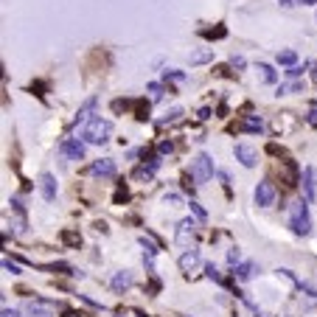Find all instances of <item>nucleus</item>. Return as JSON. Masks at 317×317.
Masks as SVG:
<instances>
[{
	"label": "nucleus",
	"mask_w": 317,
	"mask_h": 317,
	"mask_svg": "<svg viewBox=\"0 0 317 317\" xmlns=\"http://www.w3.org/2000/svg\"><path fill=\"white\" fill-rule=\"evenodd\" d=\"M149 93H152V98L157 101V98H163V85L160 82H149V87H146Z\"/></svg>",
	"instance_id": "obj_25"
},
{
	"label": "nucleus",
	"mask_w": 317,
	"mask_h": 317,
	"mask_svg": "<svg viewBox=\"0 0 317 317\" xmlns=\"http://www.w3.org/2000/svg\"><path fill=\"white\" fill-rule=\"evenodd\" d=\"M188 208H191V213L196 216V222H208V213H205V208H202L200 202L191 200V202H188Z\"/></svg>",
	"instance_id": "obj_23"
},
{
	"label": "nucleus",
	"mask_w": 317,
	"mask_h": 317,
	"mask_svg": "<svg viewBox=\"0 0 317 317\" xmlns=\"http://www.w3.org/2000/svg\"><path fill=\"white\" fill-rule=\"evenodd\" d=\"M110 286H112V289H115V292H124V289H129V286H132V272H129V270H118L115 275H112Z\"/></svg>",
	"instance_id": "obj_14"
},
{
	"label": "nucleus",
	"mask_w": 317,
	"mask_h": 317,
	"mask_svg": "<svg viewBox=\"0 0 317 317\" xmlns=\"http://www.w3.org/2000/svg\"><path fill=\"white\" fill-rule=\"evenodd\" d=\"M157 169H160V157H152L149 163H141V166H137V169H135V177H137V180H146V183H149L154 174H157Z\"/></svg>",
	"instance_id": "obj_13"
},
{
	"label": "nucleus",
	"mask_w": 317,
	"mask_h": 317,
	"mask_svg": "<svg viewBox=\"0 0 317 317\" xmlns=\"http://www.w3.org/2000/svg\"><path fill=\"white\" fill-rule=\"evenodd\" d=\"M202 34H205V37H216V39H222L227 31H225V28H213V31H202Z\"/></svg>",
	"instance_id": "obj_29"
},
{
	"label": "nucleus",
	"mask_w": 317,
	"mask_h": 317,
	"mask_svg": "<svg viewBox=\"0 0 317 317\" xmlns=\"http://www.w3.org/2000/svg\"><path fill=\"white\" fill-rule=\"evenodd\" d=\"M59 152H62L68 160H85V141H79V137H68V141H62Z\"/></svg>",
	"instance_id": "obj_6"
},
{
	"label": "nucleus",
	"mask_w": 317,
	"mask_h": 317,
	"mask_svg": "<svg viewBox=\"0 0 317 317\" xmlns=\"http://www.w3.org/2000/svg\"><path fill=\"white\" fill-rule=\"evenodd\" d=\"M3 267H6V270H9L11 275H20V267H17V264H11L9 259H3Z\"/></svg>",
	"instance_id": "obj_30"
},
{
	"label": "nucleus",
	"mask_w": 317,
	"mask_h": 317,
	"mask_svg": "<svg viewBox=\"0 0 317 317\" xmlns=\"http://www.w3.org/2000/svg\"><path fill=\"white\" fill-rule=\"evenodd\" d=\"M213 59V48H202V51H194L191 53V65H205Z\"/></svg>",
	"instance_id": "obj_19"
},
{
	"label": "nucleus",
	"mask_w": 317,
	"mask_h": 317,
	"mask_svg": "<svg viewBox=\"0 0 317 317\" xmlns=\"http://www.w3.org/2000/svg\"><path fill=\"white\" fill-rule=\"evenodd\" d=\"M309 124H317V110H314V112H309Z\"/></svg>",
	"instance_id": "obj_34"
},
{
	"label": "nucleus",
	"mask_w": 317,
	"mask_h": 317,
	"mask_svg": "<svg viewBox=\"0 0 317 317\" xmlns=\"http://www.w3.org/2000/svg\"><path fill=\"white\" fill-rule=\"evenodd\" d=\"M292 93H303V82H289V85L278 87V95H292Z\"/></svg>",
	"instance_id": "obj_21"
},
{
	"label": "nucleus",
	"mask_w": 317,
	"mask_h": 317,
	"mask_svg": "<svg viewBox=\"0 0 317 317\" xmlns=\"http://www.w3.org/2000/svg\"><path fill=\"white\" fill-rule=\"evenodd\" d=\"M194 239H196V222H194V219H183V222L177 225L174 242L180 244V247H185V250H188L191 244H194Z\"/></svg>",
	"instance_id": "obj_4"
},
{
	"label": "nucleus",
	"mask_w": 317,
	"mask_h": 317,
	"mask_svg": "<svg viewBox=\"0 0 317 317\" xmlns=\"http://www.w3.org/2000/svg\"><path fill=\"white\" fill-rule=\"evenodd\" d=\"M301 73H303V68H301V65H292V68L286 70V76H289V79H298Z\"/></svg>",
	"instance_id": "obj_28"
},
{
	"label": "nucleus",
	"mask_w": 317,
	"mask_h": 317,
	"mask_svg": "<svg viewBox=\"0 0 317 317\" xmlns=\"http://www.w3.org/2000/svg\"><path fill=\"white\" fill-rule=\"evenodd\" d=\"M110 135H112V121L110 118H101V115L90 118L85 124V129H82V141L93 143V146H104L110 141Z\"/></svg>",
	"instance_id": "obj_1"
},
{
	"label": "nucleus",
	"mask_w": 317,
	"mask_h": 317,
	"mask_svg": "<svg viewBox=\"0 0 317 317\" xmlns=\"http://www.w3.org/2000/svg\"><path fill=\"white\" fill-rule=\"evenodd\" d=\"M157 152H160V154H169V152H171V143H169V141H163V143L157 146Z\"/></svg>",
	"instance_id": "obj_33"
},
{
	"label": "nucleus",
	"mask_w": 317,
	"mask_h": 317,
	"mask_svg": "<svg viewBox=\"0 0 317 317\" xmlns=\"http://www.w3.org/2000/svg\"><path fill=\"white\" fill-rule=\"evenodd\" d=\"M233 154H236V160L244 166V169H253V166L259 163V152H255L253 146H247V143H236Z\"/></svg>",
	"instance_id": "obj_7"
},
{
	"label": "nucleus",
	"mask_w": 317,
	"mask_h": 317,
	"mask_svg": "<svg viewBox=\"0 0 317 317\" xmlns=\"http://www.w3.org/2000/svg\"><path fill=\"white\" fill-rule=\"evenodd\" d=\"M259 70H261V82H267V85H275V82H278V73H275L270 65L261 62V65H259Z\"/></svg>",
	"instance_id": "obj_20"
},
{
	"label": "nucleus",
	"mask_w": 317,
	"mask_h": 317,
	"mask_svg": "<svg viewBox=\"0 0 317 317\" xmlns=\"http://www.w3.org/2000/svg\"><path fill=\"white\" fill-rule=\"evenodd\" d=\"M141 247H143V261H146V264H149V270H152L154 255L160 253V250H157V244H154V242H149L146 236H141Z\"/></svg>",
	"instance_id": "obj_16"
},
{
	"label": "nucleus",
	"mask_w": 317,
	"mask_h": 317,
	"mask_svg": "<svg viewBox=\"0 0 317 317\" xmlns=\"http://www.w3.org/2000/svg\"><path fill=\"white\" fill-rule=\"evenodd\" d=\"M115 160H110V157H98V160H93V166H90V174L93 177H115Z\"/></svg>",
	"instance_id": "obj_9"
},
{
	"label": "nucleus",
	"mask_w": 317,
	"mask_h": 317,
	"mask_svg": "<svg viewBox=\"0 0 317 317\" xmlns=\"http://www.w3.org/2000/svg\"><path fill=\"white\" fill-rule=\"evenodd\" d=\"M289 227L298 236H309L312 233V216H309L306 200H295L289 205Z\"/></svg>",
	"instance_id": "obj_2"
},
{
	"label": "nucleus",
	"mask_w": 317,
	"mask_h": 317,
	"mask_svg": "<svg viewBox=\"0 0 317 317\" xmlns=\"http://www.w3.org/2000/svg\"><path fill=\"white\" fill-rule=\"evenodd\" d=\"M191 177H194L196 183H208L213 177V160H211V154H196V160L191 163Z\"/></svg>",
	"instance_id": "obj_3"
},
{
	"label": "nucleus",
	"mask_w": 317,
	"mask_h": 317,
	"mask_svg": "<svg viewBox=\"0 0 317 317\" xmlns=\"http://www.w3.org/2000/svg\"><path fill=\"white\" fill-rule=\"evenodd\" d=\"M163 76H166V82H169V79H171V82H185V73H183V70H166Z\"/></svg>",
	"instance_id": "obj_27"
},
{
	"label": "nucleus",
	"mask_w": 317,
	"mask_h": 317,
	"mask_svg": "<svg viewBox=\"0 0 317 317\" xmlns=\"http://www.w3.org/2000/svg\"><path fill=\"white\" fill-rule=\"evenodd\" d=\"M230 65H233V68H239V70H242L247 62H244V56H233V59H230Z\"/></svg>",
	"instance_id": "obj_32"
},
{
	"label": "nucleus",
	"mask_w": 317,
	"mask_h": 317,
	"mask_svg": "<svg viewBox=\"0 0 317 317\" xmlns=\"http://www.w3.org/2000/svg\"><path fill=\"white\" fill-rule=\"evenodd\" d=\"M295 62H298V53H295V51H278V65H286V68H292Z\"/></svg>",
	"instance_id": "obj_22"
},
{
	"label": "nucleus",
	"mask_w": 317,
	"mask_h": 317,
	"mask_svg": "<svg viewBox=\"0 0 317 317\" xmlns=\"http://www.w3.org/2000/svg\"><path fill=\"white\" fill-rule=\"evenodd\" d=\"M205 275H208L211 281H216V284H222V275H219V270H216L213 264H205Z\"/></svg>",
	"instance_id": "obj_26"
},
{
	"label": "nucleus",
	"mask_w": 317,
	"mask_h": 317,
	"mask_svg": "<svg viewBox=\"0 0 317 317\" xmlns=\"http://www.w3.org/2000/svg\"><path fill=\"white\" fill-rule=\"evenodd\" d=\"M255 205L259 208H270L272 202H275V196H278V191H275V185L270 180H261L259 185H255Z\"/></svg>",
	"instance_id": "obj_5"
},
{
	"label": "nucleus",
	"mask_w": 317,
	"mask_h": 317,
	"mask_svg": "<svg viewBox=\"0 0 317 317\" xmlns=\"http://www.w3.org/2000/svg\"><path fill=\"white\" fill-rule=\"evenodd\" d=\"M0 317H20V312H17V309H9V306H3V312H0Z\"/></svg>",
	"instance_id": "obj_31"
},
{
	"label": "nucleus",
	"mask_w": 317,
	"mask_h": 317,
	"mask_svg": "<svg viewBox=\"0 0 317 317\" xmlns=\"http://www.w3.org/2000/svg\"><path fill=\"white\" fill-rule=\"evenodd\" d=\"M239 129H242V132H264V121H261L259 115H253V118H244L242 124H239Z\"/></svg>",
	"instance_id": "obj_17"
},
{
	"label": "nucleus",
	"mask_w": 317,
	"mask_h": 317,
	"mask_svg": "<svg viewBox=\"0 0 317 317\" xmlns=\"http://www.w3.org/2000/svg\"><path fill=\"white\" fill-rule=\"evenodd\" d=\"M95 104H98V98H95V95H93V98H87L85 104H82V110L76 112V127H79V124H87V121H90V112L95 110Z\"/></svg>",
	"instance_id": "obj_15"
},
{
	"label": "nucleus",
	"mask_w": 317,
	"mask_h": 317,
	"mask_svg": "<svg viewBox=\"0 0 317 317\" xmlns=\"http://www.w3.org/2000/svg\"><path fill=\"white\" fill-rule=\"evenodd\" d=\"M188 317H191V314H188Z\"/></svg>",
	"instance_id": "obj_36"
},
{
	"label": "nucleus",
	"mask_w": 317,
	"mask_h": 317,
	"mask_svg": "<svg viewBox=\"0 0 317 317\" xmlns=\"http://www.w3.org/2000/svg\"><path fill=\"white\" fill-rule=\"evenodd\" d=\"M28 314L31 317H56V306H53L51 301H43V298H34V301H28Z\"/></svg>",
	"instance_id": "obj_8"
},
{
	"label": "nucleus",
	"mask_w": 317,
	"mask_h": 317,
	"mask_svg": "<svg viewBox=\"0 0 317 317\" xmlns=\"http://www.w3.org/2000/svg\"><path fill=\"white\" fill-rule=\"evenodd\" d=\"M200 261H202L200 250H196V247H188V250L180 255V270H183V272H194L196 267H200Z\"/></svg>",
	"instance_id": "obj_11"
},
{
	"label": "nucleus",
	"mask_w": 317,
	"mask_h": 317,
	"mask_svg": "<svg viewBox=\"0 0 317 317\" xmlns=\"http://www.w3.org/2000/svg\"><path fill=\"white\" fill-rule=\"evenodd\" d=\"M62 317H79V314H76V312H65Z\"/></svg>",
	"instance_id": "obj_35"
},
{
	"label": "nucleus",
	"mask_w": 317,
	"mask_h": 317,
	"mask_svg": "<svg viewBox=\"0 0 317 317\" xmlns=\"http://www.w3.org/2000/svg\"><path fill=\"white\" fill-rule=\"evenodd\" d=\"M239 261H242V250H239V247H230V250H227V264H230V267H239Z\"/></svg>",
	"instance_id": "obj_24"
},
{
	"label": "nucleus",
	"mask_w": 317,
	"mask_h": 317,
	"mask_svg": "<svg viewBox=\"0 0 317 317\" xmlns=\"http://www.w3.org/2000/svg\"><path fill=\"white\" fill-rule=\"evenodd\" d=\"M303 196H306V202H314L317 200V180H314V169H303Z\"/></svg>",
	"instance_id": "obj_10"
},
{
	"label": "nucleus",
	"mask_w": 317,
	"mask_h": 317,
	"mask_svg": "<svg viewBox=\"0 0 317 317\" xmlns=\"http://www.w3.org/2000/svg\"><path fill=\"white\" fill-rule=\"evenodd\" d=\"M255 270H259V267H255L253 261H247V264H239L233 275H236V281H242V284H244V281H250L255 275Z\"/></svg>",
	"instance_id": "obj_18"
},
{
	"label": "nucleus",
	"mask_w": 317,
	"mask_h": 317,
	"mask_svg": "<svg viewBox=\"0 0 317 317\" xmlns=\"http://www.w3.org/2000/svg\"><path fill=\"white\" fill-rule=\"evenodd\" d=\"M39 194H43L45 202L56 200V177H53V174H43V177H39Z\"/></svg>",
	"instance_id": "obj_12"
}]
</instances>
